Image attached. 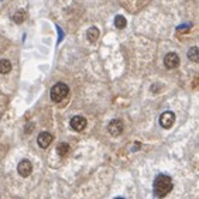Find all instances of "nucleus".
Masks as SVG:
<instances>
[{"mask_svg": "<svg viewBox=\"0 0 199 199\" xmlns=\"http://www.w3.org/2000/svg\"><path fill=\"white\" fill-rule=\"evenodd\" d=\"M11 71V64L9 60H2L0 61V72L2 73H9Z\"/></svg>", "mask_w": 199, "mask_h": 199, "instance_id": "14", "label": "nucleus"}, {"mask_svg": "<svg viewBox=\"0 0 199 199\" xmlns=\"http://www.w3.org/2000/svg\"><path fill=\"white\" fill-rule=\"evenodd\" d=\"M191 27H192V24H181V26L176 27V31H179V33H186V31H189Z\"/></svg>", "mask_w": 199, "mask_h": 199, "instance_id": "16", "label": "nucleus"}, {"mask_svg": "<svg viewBox=\"0 0 199 199\" xmlns=\"http://www.w3.org/2000/svg\"><path fill=\"white\" fill-rule=\"evenodd\" d=\"M164 64H165V68L168 69H175L176 66L179 65V56L175 52H168L164 58Z\"/></svg>", "mask_w": 199, "mask_h": 199, "instance_id": "6", "label": "nucleus"}, {"mask_svg": "<svg viewBox=\"0 0 199 199\" xmlns=\"http://www.w3.org/2000/svg\"><path fill=\"white\" fill-rule=\"evenodd\" d=\"M71 124V129L75 130V131H83V130L86 129V119L83 116H73L69 122Z\"/></svg>", "mask_w": 199, "mask_h": 199, "instance_id": "4", "label": "nucleus"}, {"mask_svg": "<svg viewBox=\"0 0 199 199\" xmlns=\"http://www.w3.org/2000/svg\"><path fill=\"white\" fill-rule=\"evenodd\" d=\"M188 60L192 62H198L199 61V48L198 47H191L188 51Z\"/></svg>", "mask_w": 199, "mask_h": 199, "instance_id": "11", "label": "nucleus"}, {"mask_svg": "<svg viewBox=\"0 0 199 199\" xmlns=\"http://www.w3.org/2000/svg\"><path fill=\"white\" fill-rule=\"evenodd\" d=\"M56 154L61 157H65L69 154V144L68 143H60L56 147Z\"/></svg>", "mask_w": 199, "mask_h": 199, "instance_id": "12", "label": "nucleus"}, {"mask_svg": "<svg viewBox=\"0 0 199 199\" xmlns=\"http://www.w3.org/2000/svg\"><path fill=\"white\" fill-rule=\"evenodd\" d=\"M52 134L48 131H41L38 136H37V143H38V146L41 147V148H47V147H50V144L52 143Z\"/></svg>", "mask_w": 199, "mask_h": 199, "instance_id": "5", "label": "nucleus"}, {"mask_svg": "<svg viewBox=\"0 0 199 199\" xmlns=\"http://www.w3.org/2000/svg\"><path fill=\"white\" fill-rule=\"evenodd\" d=\"M13 21L16 24H21V23H24V20L27 19V11L26 10H20V11H17V13H14L13 14Z\"/></svg>", "mask_w": 199, "mask_h": 199, "instance_id": "10", "label": "nucleus"}, {"mask_svg": "<svg viewBox=\"0 0 199 199\" xmlns=\"http://www.w3.org/2000/svg\"><path fill=\"white\" fill-rule=\"evenodd\" d=\"M55 28H56V33H58V40H56V45H60V44L64 41V38H65V34H64V30L61 28L60 26H55Z\"/></svg>", "mask_w": 199, "mask_h": 199, "instance_id": "15", "label": "nucleus"}, {"mask_svg": "<svg viewBox=\"0 0 199 199\" xmlns=\"http://www.w3.org/2000/svg\"><path fill=\"white\" fill-rule=\"evenodd\" d=\"M126 26H127V20L123 16L119 14V16L114 17V27H116V28L123 30V28H126Z\"/></svg>", "mask_w": 199, "mask_h": 199, "instance_id": "13", "label": "nucleus"}, {"mask_svg": "<svg viewBox=\"0 0 199 199\" xmlns=\"http://www.w3.org/2000/svg\"><path fill=\"white\" fill-rule=\"evenodd\" d=\"M174 122H175V114L172 112H169V110L164 112L160 116V126L163 127V129H171Z\"/></svg>", "mask_w": 199, "mask_h": 199, "instance_id": "3", "label": "nucleus"}, {"mask_svg": "<svg viewBox=\"0 0 199 199\" xmlns=\"http://www.w3.org/2000/svg\"><path fill=\"white\" fill-rule=\"evenodd\" d=\"M17 171H19V174H20L21 176H28L31 174V171H33V164L28 161V160H21L20 163H19V165H17Z\"/></svg>", "mask_w": 199, "mask_h": 199, "instance_id": "7", "label": "nucleus"}, {"mask_svg": "<svg viewBox=\"0 0 199 199\" xmlns=\"http://www.w3.org/2000/svg\"><path fill=\"white\" fill-rule=\"evenodd\" d=\"M69 95V86L64 82H58L55 83L52 88H51V92H50V96H51V100L55 103H60L62 102L65 97H68Z\"/></svg>", "mask_w": 199, "mask_h": 199, "instance_id": "2", "label": "nucleus"}, {"mask_svg": "<svg viewBox=\"0 0 199 199\" xmlns=\"http://www.w3.org/2000/svg\"><path fill=\"white\" fill-rule=\"evenodd\" d=\"M100 35V31L97 27H90V28H88L86 31V38L90 41V43H95V41H97V38H99Z\"/></svg>", "mask_w": 199, "mask_h": 199, "instance_id": "9", "label": "nucleus"}, {"mask_svg": "<svg viewBox=\"0 0 199 199\" xmlns=\"http://www.w3.org/2000/svg\"><path fill=\"white\" fill-rule=\"evenodd\" d=\"M123 122L122 120H119V119H114V120H112V122L109 123V126H107V130H109V133L112 134V136H119V134H122V131H123Z\"/></svg>", "mask_w": 199, "mask_h": 199, "instance_id": "8", "label": "nucleus"}, {"mask_svg": "<svg viewBox=\"0 0 199 199\" xmlns=\"http://www.w3.org/2000/svg\"><path fill=\"white\" fill-rule=\"evenodd\" d=\"M153 189H154V196L157 198H164L165 195H168L172 189V179L171 176L165 175V174H160L155 176L153 184Z\"/></svg>", "mask_w": 199, "mask_h": 199, "instance_id": "1", "label": "nucleus"}]
</instances>
